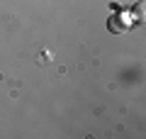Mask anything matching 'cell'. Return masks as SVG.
<instances>
[{
    "mask_svg": "<svg viewBox=\"0 0 146 139\" xmlns=\"http://www.w3.org/2000/svg\"><path fill=\"white\" fill-rule=\"evenodd\" d=\"M110 29H112V32H117V34H119V32H124L127 27H124V22H122L119 17H110Z\"/></svg>",
    "mask_w": 146,
    "mask_h": 139,
    "instance_id": "6da1fadb",
    "label": "cell"
},
{
    "mask_svg": "<svg viewBox=\"0 0 146 139\" xmlns=\"http://www.w3.org/2000/svg\"><path fill=\"white\" fill-rule=\"evenodd\" d=\"M144 0H141V3H136V5H134V17H136V20H141V22H144Z\"/></svg>",
    "mask_w": 146,
    "mask_h": 139,
    "instance_id": "7a4b0ae2",
    "label": "cell"
}]
</instances>
